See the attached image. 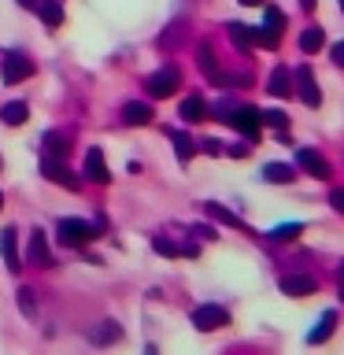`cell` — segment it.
<instances>
[{
	"label": "cell",
	"instance_id": "44dd1931",
	"mask_svg": "<svg viewBox=\"0 0 344 355\" xmlns=\"http://www.w3.org/2000/svg\"><path fill=\"white\" fill-rule=\"evenodd\" d=\"M37 11H41V22H44L49 30H55V26L63 22V4H60V0H41Z\"/></svg>",
	"mask_w": 344,
	"mask_h": 355
},
{
	"label": "cell",
	"instance_id": "7a4b0ae2",
	"mask_svg": "<svg viewBox=\"0 0 344 355\" xmlns=\"http://www.w3.org/2000/svg\"><path fill=\"white\" fill-rule=\"evenodd\" d=\"M182 85V74H178V67H163V71H155L148 82H144V93L152 100H166L174 96V89Z\"/></svg>",
	"mask_w": 344,
	"mask_h": 355
},
{
	"label": "cell",
	"instance_id": "8992f818",
	"mask_svg": "<svg viewBox=\"0 0 344 355\" xmlns=\"http://www.w3.org/2000/svg\"><path fill=\"white\" fill-rule=\"evenodd\" d=\"M41 174L49 178V182H55L60 189H82V178H78L74 171H67L63 166V159H49V155H41Z\"/></svg>",
	"mask_w": 344,
	"mask_h": 355
},
{
	"label": "cell",
	"instance_id": "d6a6232c",
	"mask_svg": "<svg viewBox=\"0 0 344 355\" xmlns=\"http://www.w3.org/2000/svg\"><path fill=\"white\" fill-rule=\"evenodd\" d=\"M329 204L337 207V215H344V189H333V193H329Z\"/></svg>",
	"mask_w": 344,
	"mask_h": 355
},
{
	"label": "cell",
	"instance_id": "d590c367",
	"mask_svg": "<svg viewBox=\"0 0 344 355\" xmlns=\"http://www.w3.org/2000/svg\"><path fill=\"white\" fill-rule=\"evenodd\" d=\"M204 152H207V155H218V152H222V144H218V141H207V144H204Z\"/></svg>",
	"mask_w": 344,
	"mask_h": 355
},
{
	"label": "cell",
	"instance_id": "7402d4cb",
	"mask_svg": "<svg viewBox=\"0 0 344 355\" xmlns=\"http://www.w3.org/2000/svg\"><path fill=\"white\" fill-rule=\"evenodd\" d=\"M182 119H185V122H204V119H207V104H204L200 96L182 100Z\"/></svg>",
	"mask_w": 344,
	"mask_h": 355
},
{
	"label": "cell",
	"instance_id": "6da1fadb",
	"mask_svg": "<svg viewBox=\"0 0 344 355\" xmlns=\"http://www.w3.org/2000/svg\"><path fill=\"white\" fill-rule=\"evenodd\" d=\"M55 233H60L63 248H85V244L96 237V226H89V222H82V218H63Z\"/></svg>",
	"mask_w": 344,
	"mask_h": 355
},
{
	"label": "cell",
	"instance_id": "f35d334b",
	"mask_svg": "<svg viewBox=\"0 0 344 355\" xmlns=\"http://www.w3.org/2000/svg\"><path fill=\"white\" fill-rule=\"evenodd\" d=\"M315 4H318V0H300V8H304V11H315Z\"/></svg>",
	"mask_w": 344,
	"mask_h": 355
},
{
	"label": "cell",
	"instance_id": "ba28073f",
	"mask_svg": "<svg viewBox=\"0 0 344 355\" xmlns=\"http://www.w3.org/2000/svg\"><path fill=\"white\" fill-rule=\"evenodd\" d=\"M296 82H300V100H304L307 107H318L322 104V93H318V85H315V74H311V67H296Z\"/></svg>",
	"mask_w": 344,
	"mask_h": 355
},
{
	"label": "cell",
	"instance_id": "8d00e7d4",
	"mask_svg": "<svg viewBox=\"0 0 344 355\" xmlns=\"http://www.w3.org/2000/svg\"><path fill=\"white\" fill-rule=\"evenodd\" d=\"M230 155H237V159H244V155H248V148H244V144H233Z\"/></svg>",
	"mask_w": 344,
	"mask_h": 355
},
{
	"label": "cell",
	"instance_id": "1f68e13d",
	"mask_svg": "<svg viewBox=\"0 0 344 355\" xmlns=\"http://www.w3.org/2000/svg\"><path fill=\"white\" fill-rule=\"evenodd\" d=\"M178 41H182V22H174V26H171V30H166L163 37H160V44H163V49H174Z\"/></svg>",
	"mask_w": 344,
	"mask_h": 355
},
{
	"label": "cell",
	"instance_id": "e575fe53",
	"mask_svg": "<svg viewBox=\"0 0 344 355\" xmlns=\"http://www.w3.org/2000/svg\"><path fill=\"white\" fill-rule=\"evenodd\" d=\"M333 63L344 67V41H341V44H333Z\"/></svg>",
	"mask_w": 344,
	"mask_h": 355
},
{
	"label": "cell",
	"instance_id": "8fae6325",
	"mask_svg": "<svg viewBox=\"0 0 344 355\" xmlns=\"http://www.w3.org/2000/svg\"><path fill=\"white\" fill-rule=\"evenodd\" d=\"M296 163L304 166V171H307L311 178H329V163L322 159V155H318L315 148H300V152H296Z\"/></svg>",
	"mask_w": 344,
	"mask_h": 355
},
{
	"label": "cell",
	"instance_id": "4316f807",
	"mask_svg": "<svg viewBox=\"0 0 344 355\" xmlns=\"http://www.w3.org/2000/svg\"><path fill=\"white\" fill-rule=\"evenodd\" d=\"M300 233H304V226H300V222H285V226L270 230V241H293V237H300Z\"/></svg>",
	"mask_w": 344,
	"mask_h": 355
},
{
	"label": "cell",
	"instance_id": "30bf717a",
	"mask_svg": "<svg viewBox=\"0 0 344 355\" xmlns=\"http://www.w3.org/2000/svg\"><path fill=\"white\" fill-rule=\"evenodd\" d=\"M315 288H318V282H315V277H307V274H289V277H282V293L285 296H311V293H315Z\"/></svg>",
	"mask_w": 344,
	"mask_h": 355
},
{
	"label": "cell",
	"instance_id": "f546056e",
	"mask_svg": "<svg viewBox=\"0 0 344 355\" xmlns=\"http://www.w3.org/2000/svg\"><path fill=\"white\" fill-rule=\"evenodd\" d=\"M152 248L160 252V255H166V259H174V255H182V248H178V244H171L166 237H155V241H152Z\"/></svg>",
	"mask_w": 344,
	"mask_h": 355
},
{
	"label": "cell",
	"instance_id": "60d3db41",
	"mask_svg": "<svg viewBox=\"0 0 344 355\" xmlns=\"http://www.w3.org/2000/svg\"><path fill=\"white\" fill-rule=\"evenodd\" d=\"M241 4H263V0H241Z\"/></svg>",
	"mask_w": 344,
	"mask_h": 355
},
{
	"label": "cell",
	"instance_id": "9a60e30c",
	"mask_svg": "<svg viewBox=\"0 0 344 355\" xmlns=\"http://www.w3.org/2000/svg\"><path fill=\"white\" fill-rule=\"evenodd\" d=\"M155 115H152V107L148 104H141V100H130L126 107H122V122L126 126H148Z\"/></svg>",
	"mask_w": 344,
	"mask_h": 355
},
{
	"label": "cell",
	"instance_id": "7c38bea8",
	"mask_svg": "<svg viewBox=\"0 0 344 355\" xmlns=\"http://www.w3.org/2000/svg\"><path fill=\"white\" fill-rule=\"evenodd\" d=\"M89 340L93 344H115V340H122V326L115 318H104V322H96V326L89 329Z\"/></svg>",
	"mask_w": 344,
	"mask_h": 355
},
{
	"label": "cell",
	"instance_id": "d4e9b609",
	"mask_svg": "<svg viewBox=\"0 0 344 355\" xmlns=\"http://www.w3.org/2000/svg\"><path fill=\"white\" fill-rule=\"evenodd\" d=\"M171 141H174V152H178V159H182V163H189V159H193L196 144L189 141V133H182V130H174V133H171Z\"/></svg>",
	"mask_w": 344,
	"mask_h": 355
},
{
	"label": "cell",
	"instance_id": "603a6c76",
	"mask_svg": "<svg viewBox=\"0 0 344 355\" xmlns=\"http://www.w3.org/2000/svg\"><path fill=\"white\" fill-rule=\"evenodd\" d=\"M196 63H200V71H204V78L218 82V67H215V52H211V44H200V49H196Z\"/></svg>",
	"mask_w": 344,
	"mask_h": 355
},
{
	"label": "cell",
	"instance_id": "484cf974",
	"mask_svg": "<svg viewBox=\"0 0 344 355\" xmlns=\"http://www.w3.org/2000/svg\"><path fill=\"white\" fill-rule=\"evenodd\" d=\"M204 207H207V215L215 218V222H222V226H237V230H241V218H237V215H230V211L222 207V204H204Z\"/></svg>",
	"mask_w": 344,
	"mask_h": 355
},
{
	"label": "cell",
	"instance_id": "cb8c5ba5",
	"mask_svg": "<svg viewBox=\"0 0 344 355\" xmlns=\"http://www.w3.org/2000/svg\"><path fill=\"white\" fill-rule=\"evenodd\" d=\"M322 44H326V33H322V26H307L304 33H300V49H304L307 55L318 52Z\"/></svg>",
	"mask_w": 344,
	"mask_h": 355
},
{
	"label": "cell",
	"instance_id": "74e56055",
	"mask_svg": "<svg viewBox=\"0 0 344 355\" xmlns=\"http://www.w3.org/2000/svg\"><path fill=\"white\" fill-rule=\"evenodd\" d=\"M19 4H22V8H30V11H37V4H41V0H19Z\"/></svg>",
	"mask_w": 344,
	"mask_h": 355
},
{
	"label": "cell",
	"instance_id": "7bdbcfd3",
	"mask_svg": "<svg viewBox=\"0 0 344 355\" xmlns=\"http://www.w3.org/2000/svg\"><path fill=\"white\" fill-rule=\"evenodd\" d=\"M341 8H344V0H341Z\"/></svg>",
	"mask_w": 344,
	"mask_h": 355
},
{
	"label": "cell",
	"instance_id": "83f0119b",
	"mask_svg": "<svg viewBox=\"0 0 344 355\" xmlns=\"http://www.w3.org/2000/svg\"><path fill=\"white\" fill-rule=\"evenodd\" d=\"M259 119L266 122V126H274L277 133H285V126H289V115H285V111H259Z\"/></svg>",
	"mask_w": 344,
	"mask_h": 355
},
{
	"label": "cell",
	"instance_id": "ac0fdd59",
	"mask_svg": "<svg viewBox=\"0 0 344 355\" xmlns=\"http://www.w3.org/2000/svg\"><path fill=\"white\" fill-rule=\"evenodd\" d=\"M226 30H230V41L237 44L241 52H252L255 49V30L252 26H244V22H230Z\"/></svg>",
	"mask_w": 344,
	"mask_h": 355
},
{
	"label": "cell",
	"instance_id": "52a82bcc",
	"mask_svg": "<svg viewBox=\"0 0 344 355\" xmlns=\"http://www.w3.org/2000/svg\"><path fill=\"white\" fill-rule=\"evenodd\" d=\"M41 155H49V159H67V155H71V133L49 130L41 137Z\"/></svg>",
	"mask_w": 344,
	"mask_h": 355
},
{
	"label": "cell",
	"instance_id": "d6986e66",
	"mask_svg": "<svg viewBox=\"0 0 344 355\" xmlns=\"http://www.w3.org/2000/svg\"><path fill=\"white\" fill-rule=\"evenodd\" d=\"M266 89H270L274 96H293V82H289V67H274V74H270V82H266Z\"/></svg>",
	"mask_w": 344,
	"mask_h": 355
},
{
	"label": "cell",
	"instance_id": "3957f363",
	"mask_svg": "<svg viewBox=\"0 0 344 355\" xmlns=\"http://www.w3.org/2000/svg\"><path fill=\"white\" fill-rule=\"evenodd\" d=\"M193 326H196L200 333H215V329H222V326H230V311L218 307V304H204V307L193 311Z\"/></svg>",
	"mask_w": 344,
	"mask_h": 355
},
{
	"label": "cell",
	"instance_id": "5bb4252c",
	"mask_svg": "<svg viewBox=\"0 0 344 355\" xmlns=\"http://www.w3.org/2000/svg\"><path fill=\"white\" fill-rule=\"evenodd\" d=\"M30 263L33 266H55L52 252H49V241H44L41 230H33V237H30Z\"/></svg>",
	"mask_w": 344,
	"mask_h": 355
},
{
	"label": "cell",
	"instance_id": "836d02e7",
	"mask_svg": "<svg viewBox=\"0 0 344 355\" xmlns=\"http://www.w3.org/2000/svg\"><path fill=\"white\" fill-rule=\"evenodd\" d=\"M193 233L200 241H215V230H211V226H193Z\"/></svg>",
	"mask_w": 344,
	"mask_h": 355
},
{
	"label": "cell",
	"instance_id": "4fadbf2b",
	"mask_svg": "<svg viewBox=\"0 0 344 355\" xmlns=\"http://www.w3.org/2000/svg\"><path fill=\"white\" fill-rule=\"evenodd\" d=\"M0 255H4L8 270H22V259H19V237H15V230H4V233H0Z\"/></svg>",
	"mask_w": 344,
	"mask_h": 355
},
{
	"label": "cell",
	"instance_id": "b9f144b4",
	"mask_svg": "<svg viewBox=\"0 0 344 355\" xmlns=\"http://www.w3.org/2000/svg\"><path fill=\"white\" fill-rule=\"evenodd\" d=\"M0 207H4V193H0Z\"/></svg>",
	"mask_w": 344,
	"mask_h": 355
},
{
	"label": "cell",
	"instance_id": "2e32d148",
	"mask_svg": "<svg viewBox=\"0 0 344 355\" xmlns=\"http://www.w3.org/2000/svg\"><path fill=\"white\" fill-rule=\"evenodd\" d=\"M26 119H30V104H26V100H11V104L0 107V122H4V126H22Z\"/></svg>",
	"mask_w": 344,
	"mask_h": 355
},
{
	"label": "cell",
	"instance_id": "9c48e42d",
	"mask_svg": "<svg viewBox=\"0 0 344 355\" xmlns=\"http://www.w3.org/2000/svg\"><path fill=\"white\" fill-rule=\"evenodd\" d=\"M82 178H89V182H100V185L111 182V171H108V163H104V155H100V148H89V152H85V171H82Z\"/></svg>",
	"mask_w": 344,
	"mask_h": 355
},
{
	"label": "cell",
	"instance_id": "e0dca14e",
	"mask_svg": "<svg viewBox=\"0 0 344 355\" xmlns=\"http://www.w3.org/2000/svg\"><path fill=\"white\" fill-rule=\"evenodd\" d=\"M333 326H337V311H326L318 322H315V329L307 333V344H322V340H329L333 337Z\"/></svg>",
	"mask_w": 344,
	"mask_h": 355
},
{
	"label": "cell",
	"instance_id": "277c9868",
	"mask_svg": "<svg viewBox=\"0 0 344 355\" xmlns=\"http://www.w3.org/2000/svg\"><path fill=\"white\" fill-rule=\"evenodd\" d=\"M226 122H230L233 130H241L248 141H255V137H259V126H263L259 111H255L252 104H244V107H233L230 115H226Z\"/></svg>",
	"mask_w": 344,
	"mask_h": 355
},
{
	"label": "cell",
	"instance_id": "4dcf8cb0",
	"mask_svg": "<svg viewBox=\"0 0 344 355\" xmlns=\"http://www.w3.org/2000/svg\"><path fill=\"white\" fill-rule=\"evenodd\" d=\"M266 30H274V33L285 30V15L277 8H266Z\"/></svg>",
	"mask_w": 344,
	"mask_h": 355
},
{
	"label": "cell",
	"instance_id": "ee69618b",
	"mask_svg": "<svg viewBox=\"0 0 344 355\" xmlns=\"http://www.w3.org/2000/svg\"><path fill=\"white\" fill-rule=\"evenodd\" d=\"M0 166H4V163H0Z\"/></svg>",
	"mask_w": 344,
	"mask_h": 355
},
{
	"label": "cell",
	"instance_id": "ffe728a7",
	"mask_svg": "<svg viewBox=\"0 0 344 355\" xmlns=\"http://www.w3.org/2000/svg\"><path fill=\"white\" fill-rule=\"evenodd\" d=\"M263 178H266L270 185H289L296 174H293V166H289V163H266V166H263Z\"/></svg>",
	"mask_w": 344,
	"mask_h": 355
},
{
	"label": "cell",
	"instance_id": "ab89813d",
	"mask_svg": "<svg viewBox=\"0 0 344 355\" xmlns=\"http://www.w3.org/2000/svg\"><path fill=\"white\" fill-rule=\"evenodd\" d=\"M337 277H341V304H344V263H341V270H337Z\"/></svg>",
	"mask_w": 344,
	"mask_h": 355
},
{
	"label": "cell",
	"instance_id": "f1b7e54d",
	"mask_svg": "<svg viewBox=\"0 0 344 355\" xmlns=\"http://www.w3.org/2000/svg\"><path fill=\"white\" fill-rule=\"evenodd\" d=\"M19 311L26 318H37V304H33V293L30 288H19Z\"/></svg>",
	"mask_w": 344,
	"mask_h": 355
},
{
	"label": "cell",
	"instance_id": "5b68a950",
	"mask_svg": "<svg viewBox=\"0 0 344 355\" xmlns=\"http://www.w3.org/2000/svg\"><path fill=\"white\" fill-rule=\"evenodd\" d=\"M0 74H4L8 85H19V82H26V78L33 74V60H30L26 52H8V55H4V67H0Z\"/></svg>",
	"mask_w": 344,
	"mask_h": 355
}]
</instances>
